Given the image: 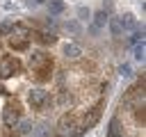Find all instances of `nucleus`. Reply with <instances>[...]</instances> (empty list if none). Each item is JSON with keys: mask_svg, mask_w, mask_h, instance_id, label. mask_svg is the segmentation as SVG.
<instances>
[{"mask_svg": "<svg viewBox=\"0 0 146 137\" xmlns=\"http://www.w3.org/2000/svg\"><path fill=\"white\" fill-rule=\"evenodd\" d=\"M30 68L36 73L39 80H48V73L52 71V59H50L46 53L34 50V53L30 55Z\"/></svg>", "mask_w": 146, "mask_h": 137, "instance_id": "f257e3e1", "label": "nucleus"}, {"mask_svg": "<svg viewBox=\"0 0 146 137\" xmlns=\"http://www.w3.org/2000/svg\"><path fill=\"white\" fill-rule=\"evenodd\" d=\"M57 135H59V137H80V135H82V128H80L75 114L66 112V114L59 119V123H57Z\"/></svg>", "mask_w": 146, "mask_h": 137, "instance_id": "f03ea898", "label": "nucleus"}, {"mask_svg": "<svg viewBox=\"0 0 146 137\" xmlns=\"http://www.w3.org/2000/svg\"><path fill=\"white\" fill-rule=\"evenodd\" d=\"M30 30L25 27V25H14L11 27V37H9V46L14 48V50H27V46H30Z\"/></svg>", "mask_w": 146, "mask_h": 137, "instance_id": "7ed1b4c3", "label": "nucleus"}, {"mask_svg": "<svg viewBox=\"0 0 146 137\" xmlns=\"http://www.w3.org/2000/svg\"><path fill=\"white\" fill-rule=\"evenodd\" d=\"M23 73V62L18 57H0V78H14Z\"/></svg>", "mask_w": 146, "mask_h": 137, "instance_id": "20e7f679", "label": "nucleus"}, {"mask_svg": "<svg viewBox=\"0 0 146 137\" xmlns=\"http://www.w3.org/2000/svg\"><path fill=\"white\" fill-rule=\"evenodd\" d=\"M48 91L46 89H41V87H34V89H30L27 91V103L34 107V110H43L46 105H48Z\"/></svg>", "mask_w": 146, "mask_h": 137, "instance_id": "39448f33", "label": "nucleus"}, {"mask_svg": "<svg viewBox=\"0 0 146 137\" xmlns=\"http://www.w3.org/2000/svg\"><path fill=\"white\" fill-rule=\"evenodd\" d=\"M18 119H21V107H18V103H7L5 110H2V121H5V126H7V128H14V126L18 123Z\"/></svg>", "mask_w": 146, "mask_h": 137, "instance_id": "423d86ee", "label": "nucleus"}, {"mask_svg": "<svg viewBox=\"0 0 146 137\" xmlns=\"http://www.w3.org/2000/svg\"><path fill=\"white\" fill-rule=\"evenodd\" d=\"M98 119H100V105H96V107L84 116V121H82V126H80V128H82V132H84V130H89V128H94Z\"/></svg>", "mask_w": 146, "mask_h": 137, "instance_id": "0eeeda50", "label": "nucleus"}, {"mask_svg": "<svg viewBox=\"0 0 146 137\" xmlns=\"http://www.w3.org/2000/svg\"><path fill=\"white\" fill-rule=\"evenodd\" d=\"M64 55L71 57V59H75V57L82 55V48H80L78 43H73V41H71V43H64Z\"/></svg>", "mask_w": 146, "mask_h": 137, "instance_id": "6e6552de", "label": "nucleus"}, {"mask_svg": "<svg viewBox=\"0 0 146 137\" xmlns=\"http://www.w3.org/2000/svg\"><path fill=\"white\" fill-rule=\"evenodd\" d=\"M119 21H121V27H123V30H137V21H135L132 14H125V16H121Z\"/></svg>", "mask_w": 146, "mask_h": 137, "instance_id": "1a4fd4ad", "label": "nucleus"}, {"mask_svg": "<svg viewBox=\"0 0 146 137\" xmlns=\"http://www.w3.org/2000/svg\"><path fill=\"white\" fill-rule=\"evenodd\" d=\"M107 18H110V14L100 9V11H96V14H94V25H96V27H103V25L107 23Z\"/></svg>", "mask_w": 146, "mask_h": 137, "instance_id": "9d476101", "label": "nucleus"}, {"mask_svg": "<svg viewBox=\"0 0 146 137\" xmlns=\"http://www.w3.org/2000/svg\"><path fill=\"white\" fill-rule=\"evenodd\" d=\"M107 23H110V32H112L114 37H119V34L123 32V27H121V21H119V18H107Z\"/></svg>", "mask_w": 146, "mask_h": 137, "instance_id": "9b49d317", "label": "nucleus"}, {"mask_svg": "<svg viewBox=\"0 0 146 137\" xmlns=\"http://www.w3.org/2000/svg\"><path fill=\"white\" fill-rule=\"evenodd\" d=\"M36 39H39L41 43H55V41H57L55 32H36Z\"/></svg>", "mask_w": 146, "mask_h": 137, "instance_id": "f8f14e48", "label": "nucleus"}, {"mask_svg": "<svg viewBox=\"0 0 146 137\" xmlns=\"http://www.w3.org/2000/svg\"><path fill=\"white\" fill-rule=\"evenodd\" d=\"M144 53H146V48H144V41H139V43H135V59H139V62H144Z\"/></svg>", "mask_w": 146, "mask_h": 137, "instance_id": "ddd939ff", "label": "nucleus"}, {"mask_svg": "<svg viewBox=\"0 0 146 137\" xmlns=\"http://www.w3.org/2000/svg\"><path fill=\"white\" fill-rule=\"evenodd\" d=\"M64 7H66V5H64L62 0H50V11H52V14H62Z\"/></svg>", "mask_w": 146, "mask_h": 137, "instance_id": "4468645a", "label": "nucleus"}, {"mask_svg": "<svg viewBox=\"0 0 146 137\" xmlns=\"http://www.w3.org/2000/svg\"><path fill=\"white\" fill-rule=\"evenodd\" d=\"M11 27H14V23H11V21H5V23L0 25V34H9Z\"/></svg>", "mask_w": 146, "mask_h": 137, "instance_id": "2eb2a0df", "label": "nucleus"}, {"mask_svg": "<svg viewBox=\"0 0 146 137\" xmlns=\"http://www.w3.org/2000/svg\"><path fill=\"white\" fill-rule=\"evenodd\" d=\"M119 73H121L123 78H130V75H132V68H130V64H121V68H119Z\"/></svg>", "mask_w": 146, "mask_h": 137, "instance_id": "dca6fc26", "label": "nucleus"}, {"mask_svg": "<svg viewBox=\"0 0 146 137\" xmlns=\"http://www.w3.org/2000/svg\"><path fill=\"white\" fill-rule=\"evenodd\" d=\"M110 135H119V119L116 116L110 121Z\"/></svg>", "mask_w": 146, "mask_h": 137, "instance_id": "f3484780", "label": "nucleus"}, {"mask_svg": "<svg viewBox=\"0 0 146 137\" xmlns=\"http://www.w3.org/2000/svg\"><path fill=\"white\" fill-rule=\"evenodd\" d=\"M78 16H80V18H89V16H91V11H89L87 7H78Z\"/></svg>", "mask_w": 146, "mask_h": 137, "instance_id": "a211bd4d", "label": "nucleus"}, {"mask_svg": "<svg viewBox=\"0 0 146 137\" xmlns=\"http://www.w3.org/2000/svg\"><path fill=\"white\" fill-rule=\"evenodd\" d=\"M64 27H66V30H71V32H80V25H78L75 21H71V23H66Z\"/></svg>", "mask_w": 146, "mask_h": 137, "instance_id": "6ab92c4d", "label": "nucleus"}, {"mask_svg": "<svg viewBox=\"0 0 146 137\" xmlns=\"http://www.w3.org/2000/svg\"><path fill=\"white\" fill-rule=\"evenodd\" d=\"M112 9H114V5H112V0H105V5H103V11H107V14H110Z\"/></svg>", "mask_w": 146, "mask_h": 137, "instance_id": "aec40b11", "label": "nucleus"}, {"mask_svg": "<svg viewBox=\"0 0 146 137\" xmlns=\"http://www.w3.org/2000/svg\"><path fill=\"white\" fill-rule=\"evenodd\" d=\"M100 32V27H96V25H89V34H98Z\"/></svg>", "mask_w": 146, "mask_h": 137, "instance_id": "412c9836", "label": "nucleus"}, {"mask_svg": "<svg viewBox=\"0 0 146 137\" xmlns=\"http://www.w3.org/2000/svg\"><path fill=\"white\" fill-rule=\"evenodd\" d=\"M32 2H34V5H43L46 0H32Z\"/></svg>", "mask_w": 146, "mask_h": 137, "instance_id": "4be33fe9", "label": "nucleus"}, {"mask_svg": "<svg viewBox=\"0 0 146 137\" xmlns=\"http://www.w3.org/2000/svg\"><path fill=\"white\" fill-rule=\"evenodd\" d=\"M107 137H123V135H107Z\"/></svg>", "mask_w": 146, "mask_h": 137, "instance_id": "5701e85b", "label": "nucleus"}, {"mask_svg": "<svg viewBox=\"0 0 146 137\" xmlns=\"http://www.w3.org/2000/svg\"><path fill=\"white\" fill-rule=\"evenodd\" d=\"M57 137H59V135H57Z\"/></svg>", "mask_w": 146, "mask_h": 137, "instance_id": "b1692460", "label": "nucleus"}]
</instances>
